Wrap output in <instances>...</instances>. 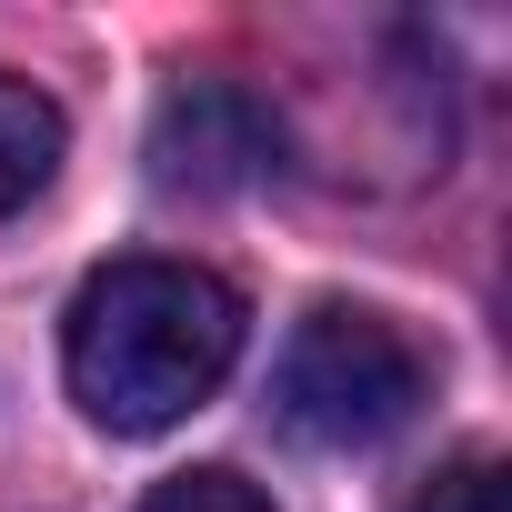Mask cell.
Returning <instances> with one entry per match:
<instances>
[{
    "label": "cell",
    "instance_id": "4",
    "mask_svg": "<svg viewBox=\"0 0 512 512\" xmlns=\"http://www.w3.org/2000/svg\"><path fill=\"white\" fill-rule=\"evenodd\" d=\"M51 171H61V111H51L31 81L0 71V221L31 211V201L51 191Z\"/></svg>",
    "mask_w": 512,
    "mask_h": 512
},
{
    "label": "cell",
    "instance_id": "1",
    "mask_svg": "<svg viewBox=\"0 0 512 512\" xmlns=\"http://www.w3.org/2000/svg\"><path fill=\"white\" fill-rule=\"evenodd\" d=\"M231 362H241V292L201 262H161V251L91 272L61 322L71 402L121 442L191 422L231 382Z\"/></svg>",
    "mask_w": 512,
    "mask_h": 512
},
{
    "label": "cell",
    "instance_id": "6",
    "mask_svg": "<svg viewBox=\"0 0 512 512\" xmlns=\"http://www.w3.org/2000/svg\"><path fill=\"white\" fill-rule=\"evenodd\" d=\"M402 512H502V462L492 452H452Z\"/></svg>",
    "mask_w": 512,
    "mask_h": 512
},
{
    "label": "cell",
    "instance_id": "5",
    "mask_svg": "<svg viewBox=\"0 0 512 512\" xmlns=\"http://www.w3.org/2000/svg\"><path fill=\"white\" fill-rule=\"evenodd\" d=\"M141 512H272V492H262V482H241V472H221V462H201V472L151 482Z\"/></svg>",
    "mask_w": 512,
    "mask_h": 512
},
{
    "label": "cell",
    "instance_id": "3",
    "mask_svg": "<svg viewBox=\"0 0 512 512\" xmlns=\"http://www.w3.org/2000/svg\"><path fill=\"white\" fill-rule=\"evenodd\" d=\"M272 151H282L272 111L251 101V91H231V81H191L151 121V181L161 191H201V201L251 191V181L272 171Z\"/></svg>",
    "mask_w": 512,
    "mask_h": 512
},
{
    "label": "cell",
    "instance_id": "2",
    "mask_svg": "<svg viewBox=\"0 0 512 512\" xmlns=\"http://www.w3.org/2000/svg\"><path fill=\"white\" fill-rule=\"evenodd\" d=\"M422 402H432V352L392 312H362V302H322L282 342V372H272V412L312 452H372Z\"/></svg>",
    "mask_w": 512,
    "mask_h": 512
}]
</instances>
